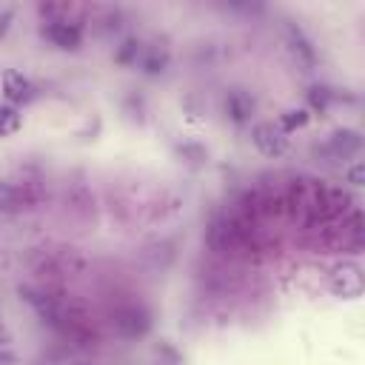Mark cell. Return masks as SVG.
Listing matches in <instances>:
<instances>
[{
	"instance_id": "6da1fadb",
	"label": "cell",
	"mask_w": 365,
	"mask_h": 365,
	"mask_svg": "<svg viewBox=\"0 0 365 365\" xmlns=\"http://www.w3.org/2000/svg\"><path fill=\"white\" fill-rule=\"evenodd\" d=\"M331 294L339 297V299H356L362 297V288H365V279H362V268L356 262H339L334 271H331Z\"/></svg>"
},
{
	"instance_id": "7a4b0ae2",
	"label": "cell",
	"mask_w": 365,
	"mask_h": 365,
	"mask_svg": "<svg viewBox=\"0 0 365 365\" xmlns=\"http://www.w3.org/2000/svg\"><path fill=\"white\" fill-rule=\"evenodd\" d=\"M251 140H254L257 151L262 157H271V160H277L288 151V134L274 123H257L251 128Z\"/></svg>"
},
{
	"instance_id": "3957f363",
	"label": "cell",
	"mask_w": 365,
	"mask_h": 365,
	"mask_svg": "<svg viewBox=\"0 0 365 365\" xmlns=\"http://www.w3.org/2000/svg\"><path fill=\"white\" fill-rule=\"evenodd\" d=\"M282 34H285L288 51L294 54L297 66H302V71H311V68L317 66V51H314V43L308 40V34H305V31H302L297 23H291V20H285Z\"/></svg>"
},
{
	"instance_id": "277c9868",
	"label": "cell",
	"mask_w": 365,
	"mask_h": 365,
	"mask_svg": "<svg viewBox=\"0 0 365 365\" xmlns=\"http://www.w3.org/2000/svg\"><path fill=\"white\" fill-rule=\"evenodd\" d=\"M111 322H114L117 334H123V336H128V339L143 336V334L151 328V317H148V311L140 308V305H123V308H117Z\"/></svg>"
},
{
	"instance_id": "5b68a950",
	"label": "cell",
	"mask_w": 365,
	"mask_h": 365,
	"mask_svg": "<svg viewBox=\"0 0 365 365\" xmlns=\"http://www.w3.org/2000/svg\"><path fill=\"white\" fill-rule=\"evenodd\" d=\"M0 86H3V94L6 100L17 103V106H26L37 97V86L23 74V71H14V68H6L3 77H0Z\"/></svg>"
},
{
	"instance_id": "8992f818",
	"label": "cell",
	"mask_w": 365,
	"mask_h": 365,
	"mask_svg": "<svg viewBox=\"0 0 365 365\" xmlns=\"http://www.w3.org/2000/svg\"><path fill=\"white\" fill-rule=\"evenodd\" d=\"M43 37H48L57 48H66V51H77L83 46V31L80 26H71V23H46Z\"/></svg>"
},
{
	"instance_id": "52a82bcc",
	"label": "cell",
	"mask_w": 365,
	"mask_h": 365,
	"mask_svg": "<svg viewBox=\"0 0 365 365\" xmlns=\"http://www.w3.org/2000/svg\"><path fill=\"white\" fill-rule=\"evenodd\" d=\"M225 114H228L237 125H245V123L251 120V114H254V100H251V94L242 91V88H231V91L225 94Z\"/></svg>"
},
{
	"instance_id": "ba28073f",
	"label": "cell",
	"mask_w": 365,
	"mask_h": 365,
	"mask_svg": "<svg viewBox=\"0 0 365 365\" xmlns=\"http://www.w3.org/2000/svg\"><path fill=\"white\" fill-rule=\"evenodd\" d=\"M336 160H345V157H351V154H356L359 148H362V137H359V131H354V128H339V131H334L331 137H328V145H325Z\"/></svg>"
},
{
	"instance_id": "9c48e42d",
	"label": "cell",
	"mask_w": 365,
	"mask_h": 365,
	"mask_svg": "<svg viewBox=\"0 0 365 365\" xmlns=\"http://www.w3.org/2000/svg\"><path fill=\"white\" fill-rule=\"evenodd\" d=\"M23 205H26V194L14 182L0 180V214H17Z\"/></svg>"
},
{
	"instance_id": "30bf717a",
	"label": "cell",
	"mask_w": 365,
	"mask_h": 365,
	"mask_svg": "<svg viewBox=\"0 0 365 365\" xmlns=\"http://www.w3.org/2000/svg\"><path fill=\"white\" fill-rule=\"evenodd\" d=\"M140 66H143V71H145V74H163V71H165V66H168V51H165V48H160V46H151V48H145V51H143Z\"/></svg>"
},
{
	"instance_id": "8fae6325",
	"label": "cell",
	"mask_w": 365,
	"mask_h": 365,
	"mask_svg": "<svg viewBox=\"0 0 365 365\" xmlns=\"http://www.w3.org/2000/svg\"><path fill=\"white\" fill-rule=\"evenodd\" d=\"M23 125V117L14 106H0V137H9L14 131H20Z\"/></svg>"
},
{
	"instance_id": "7c38bea8",
	"label": "cell",
	"mask_w": 365,
	"mask_h": 365,
	"mask_svg": "<svg viewBox=\"0 0 365 365\" xmlns=\"http://www.w3.org/2000/svg\"><path fill=\"white\" fill-rule=\"evenodd\" d=\"M308 117H311V114H308L305 108H291V111L279 114V123H277V125H279L285 134H291L294 128H302V125L308 123Z\"/></svg>"
},
{
	"instance_id": "4fadbf2b",
	"label": "cell",
	"mask_w": 365,
	"mask_h": 365,
	"mask_svg": "<svg viewBox=\"0 0 365 365\" xmlns=\"http://www.w3.org/2000/svg\"><path fill=\"white\" fill-rule=\"evenodd\" d=\"M140 51H143V46H140L137 40H125V43H123V48L114 54V60H117L120 66H131V63H137Z\"/></svg>"
},
{
	"instance_id": "5bb4252c",
	"label": "cell",
	"mask_w": 365,
	"mask_h": 365,
	"mask_svg": "<svg viewBox=\"0 0 365 365\" xmlns=\"http://www.w3.org/2000/svg\"><path fill=\"white\" fill-rule=\"evenodd\" d=\"M334 97H336V94H334L331 88H322V86H314V88L308 91L311 106H314V108H319V111H325V108H328V103H331Z\"/></svg>"
},
{
	"instance_id": "9a60e30c",
	"label": "cell",
	"mask_w": 365,
	"mask_h": 365,
	"mask_svg": "<svg viewBox=\"0 0 365 365\" xmlns=\"http://www.w3.org/2000/svg\"><path fill=\"white\" fill-rule=\"evenodd\" d=\"M345 180H348L354 188H359V185L365 182V163L356 160L354 165H348V168H345Z\"/></svg>"
},
{
	"instance_id": "2e32d148",
	"label": "cell",
	"mask_w": 365,
	"mask_h": 365,
	"mask_svg": "<svg viewBox=\"0 0 365 365\" xmlns=\"http://www.w3.org/2000/svg\"><path fill=\"white\" fill-rule=\"evenodd\" d=\"M11 20H14V9H0V37H6Z\"/></svg>"
},
{
	"instance_id": "e0dca14e",
	"label": "cell",
	"mask_w": 365,
	"mask_h": 365,
	"mask_svg": "<svg viewBox=\"0 0 365 365\" xmlns=\"http://www.w3.org/2000/svg\"><path fill=\"white\" fill-rule=\"evenodd\" d=\"M11 342V334H9V328L0 322V345H9Z\"/></svg>"
}]
</instances>
